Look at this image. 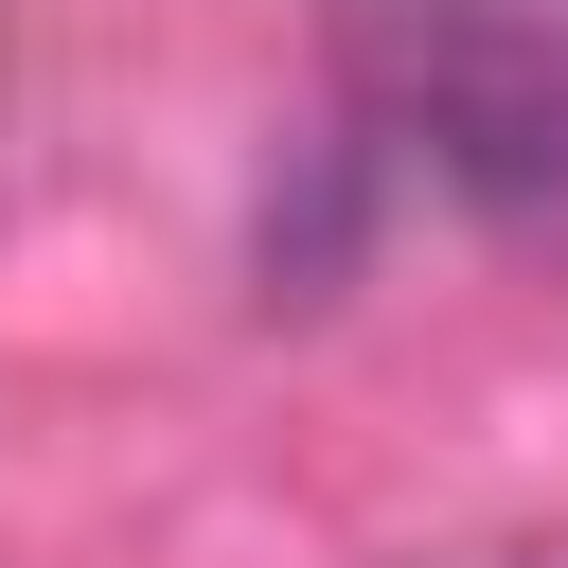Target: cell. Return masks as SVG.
Listing matches in <instances>:
<instances>
[{
    "label": "cell",
    "instance_id": "6da1fadb",
    "mask_svg": "<svg viewBox=\"0 0 568 568\" xmlns=\"http://www.w3.org/2000/svg\"><path fill=\"white\" fill-rule=\"evenodd\" d=\"M373 124L497 231H568V0H337Z\"/></svg>",
    "mask_w": 568,
    "mask_h": 568
}]
</instances>
